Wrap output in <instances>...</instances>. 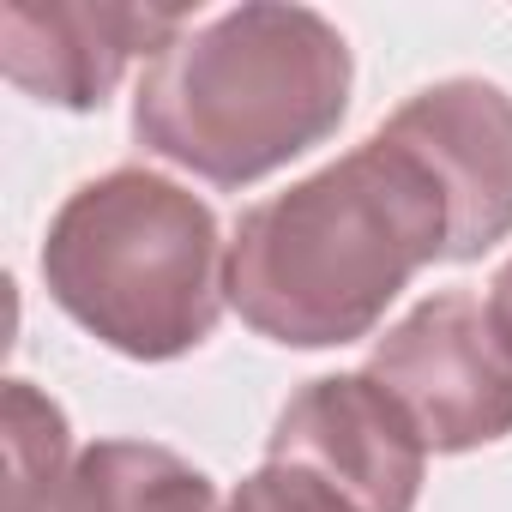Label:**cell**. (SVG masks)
<instances>
[{
    "label": "cell",
    "mask_w": 512,
    "mask_h": 512,
    "mask_svg": "<svg viewBox=\"0 0 512 512\" xmlns=\"http://www.w3.org/2000/svg\"><path fill=\"white\" fill-rule=\"evenodd\" d=\"M217 512H362L350 494H338L332 482H320L302 464H260L253 476H241L229 488V500Z\"/></svg>",
    "instance_id": "9c48e42d"
},
{
    "label": "cell",
    "mask_w": 512,
    "mask_h": 512,
    "mask_svg": "<svg viewBox=\"0 0 512 512\" xmlns=\"http://www.w3.org/2000/svg\"><path fill=\"white\" fill-rule=\"evenodd\" d=\"M482 308H488L494 338H500V344H506V356H512V260L488 278V302H482Z\"/></svg>",
    "instance_id": "30bf717a"
},
{
    "label": "cell",
    "mask_w": 512,
    "mask_h": 512,
    "mask_svg": "<svg viewBox=\"0 0 512 512\" xmlns=\"http://www.w3.org/2000/svg\"><path fill=\"white\" fill-rule=\"evenodd\" d=\"M193 7L139 0H7L0 7V73L49 109L91 115L115 97L133 61H157Z\"/></svg>",
    "instance_id": "5b68a950"
},
{
    "label": "cell",
    "mask_w": 512,
    "mask_h": 512,
    "mask_svg": "<svg viewBox=\"0 0 512 512\" xmlns=\"http://www.w3.org/2000/svg\"><path fill=\"white\" fill-rule=\"evenodd\" d=\"M223 260L211 205L157 175L109 169L61 199L37 272L49 302L97 344L133 362H175L223 320Z\"/></svg>",
    "instance_id": "3957f363"
},
{
    "label": "cell",
    "mask_w": 512,
    "mask_h": 512,
    "mask_svg": "<svg viewBox=\"0 0 512 512\" xmlns=\"http://www.w3.org/2000/svg\"><path fill=\"white\" fill-rule=\"evenodd\" d=\"M7 512H217V494L199 464L157 440H97L7 488Z\"/></svg>",
    "instance_id": "ba28073f"
},
{
    "label": "cell",
    "mask_w": 512,
    "mask_h": 512,
    "mask_svg": "<svg viewBox=\"0 0 512 512\" xmlns=\"http://www.w3.org/2000/svg\"><path fill=\"white\" fill-rule=\"evenodd\" d=\"M272 464H302L362 512H416L428 446L398 398L368 374L308 380L272 422Z\"/></svg>",
    "instance_id": "8992f818"
},
{
    "label": "cell",
    "mask_w": 512,
    "mask_h": 512,
    "mask_svg": "<svg viewBox=\"0 0 512 512\" xmlns=\"http://www.w3.org/2000/svg\"><path fill=\"white\" fill-rule=\"evenodd\" d=\"M452 211L428 163L368 133L338 163L247 205L229 235L223 290L241 326L284 350L368 338L416 272L446 260Z\"/></svg>",
    "instance_id": "6da1fadb"
},
{
    "label": "cell",
    "mask_w": 512,
    "mask_h": 512,
    "mask_svg": "<svg viewBox=\"0 0 512 512\" xmlns=\"http://www.w3.org/2000/svg\"><path fill=\"white\" fill-rule=\"evenodd\" d=\"M356 55L314 7H247L187 25L133 91V139L211 181L247 187L314 145L350 115Z\"/></svg>",
    "instance_id": "7a4b0ae2"
},
{
    "label": "cell",
    "mask_w": 512,
    "mask_h": 512,
    "mask_svg": "<svg viewBox=\"0 0 512 512\" xmlns=\"http://www.w3.org/2000/svg\"><path fill=\"white\" fill-rule=\"evenodd\" d=\"M362 374L398 398L428 452H476L512 434V356L470 290L416 302Z\"/></svg>",
    "instance_id": "277c9868"
},
{
    "label": "cell",
    "mask_w": 512,
    "mask_h": 512,
    "mask_svg": "<svg viewBox=\"0 0 512 512\" xmlns=\"http://www.w3.org/2000/svg\"><path fill=\"white\" fill-rule=\"evenodd\" d=\"M380 133L410 145L446 193V266L482 260L512 235V91L494 79H440L404 97Z\"/></svg>",
    "instance_id": "52a82bcc"
}]
</instances>
